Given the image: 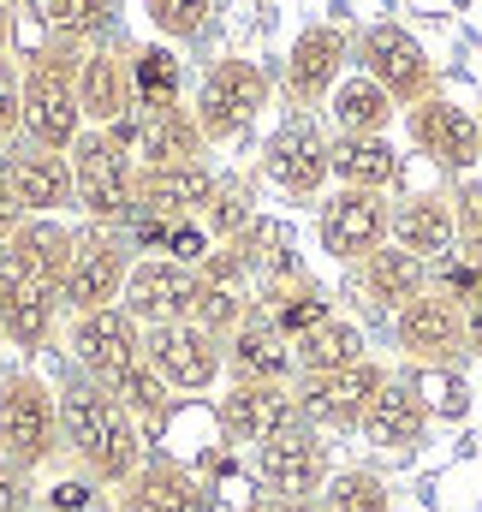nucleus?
<instances>
[{
  "mask_svg": "<svg viewBox=\"0 0 482 512\" xmlns=\"http://www.w3.org/2000/svg\"><path fill=\"white\" fill-rule=\"evenodd\" d=\"M72 256H78V227H66L60 215H24V227L0 245V268L60 298V286L72 274Z\"/></svg>",
  "mask_w": 482,
  "mask_h": 512,
  "instance_id": "16",
  "label": "nucleus"
},
{
  "mask_svg": "<svg viewBox=\"0 0 482 512\" xmlns=\"http://www.w3.org/2000/svg\"><path fill=\"white\" fill-rule=\"evenodd\" d=\"M137 268V251L120 227H78V256H72V274L60 286V316H90V310H108L125 298V280Z\"/></svg>",
  "mask_w": 482,
  "mask_h": 512,
  "instance_id": "6",
  "label": "nucleus"
},
{
  "mask_svg": "<svg viewBox=\"0 0 482 512\" xmlns=\"http://www.w3.org/2000/svg\"><path fill=\"white\" fill-rule=\"evenodd\" d=\"M363 358H369V346H363V328L352 316H328L322 328H310L304 340H292L298 376H334V370H352Z\"/></svg>",
  "mask_w": 482,
  "mask_h": 512,
  "instance_id": "33",
  "label": "nucleus"
},
{
  "mask_svg": "<svg viewBox=\"0 0 482 512\" xmlns=\"http://www.w3.org/2000/svg\"><path fill=\"white\" fill-rule=\"evenodd\" d=\"M120 507L125 512H215V489L191 465H179L167 453H149L137 465V477L120 489Z\"/></svg>",
  "mask_w": 482,
  "mask_h": 512,
  "instance_id": "24",
  "label": "nucleus"
},
{
  "mask_svg": "<svg viewBox=\"0 0 482 512\" xmlns=\"http://www.w3.org/2000/svg\"><path fill=\"white\" fill-rule=\"evenodd\" d=\"M143 358L155 364V376L173 393H215L221 376H227V340H215L197 322L143 328Z\"/></svg>",
  "mask_w": 482,
  "mask_h": 512,
  "instance_id": "10",
  "label": "nucleus"
},
{
  "mask_svg": "<svg viewBox=\"0 0 482 512\" xmlns=\"http://www.w3.org/2000/svg\"><path fill=\"white\" fill-rule=\"evenodd\" d=\"M328 143L334 137H322V126H310V120H286V126L268 137V149H262V173L286 191V197H322V185L334 179L328 173Z\"/></svg>",
  "mask_w": 482,
  "mask_h": 512,
  "instance_id": "19",
  "label": "nucleus"
},
{
  "mask_svg": "<svg viewBox=\"0 0 482 512\" xmlns=\"http://www.w3.org/2000/svg\"><path fill=\"white\" fill-rule=\"evenodd\" d=\"M363 292H369V304H381V310H405L411 298L429 292V262L411 256V251H399V245L387 239L381 251L363 262Z\"/></svg>",
  "mask_w": 482,
  "mask_h": 512,
  "instance_id": "32",
  "label": "nucleus"
},
{
  "mask_svg": "<svg viewBox=\"0 0 482 512\" xmlns=\"http://www.w3.org/2000/svg\"><path fill=\"white\" fill-rule=\"evenodd\" d=\"M66 346H72V364H78L84 376H96V382H114L120 370L143 364V328L125 316L120 304L90 310V316H72Z\"/></svg>",
  "mask_w": 482,
  "mask_h": 512,
  "instance_id": "18",
  "label": "nucleus"
},
{
  "mask_svg": "<svg viewBox=\"0 0 482 512\" xmlns=\"http://www.w3.org/2000/svg\"><path fill=\"white\" fill-rule=\"evenodd\" d=\"M328 114H334V131L340 137H387V126L399 120V102L375 84V78H340V90L328 96Z\"/></svg>",
  "mask_w": 482,
  "mask_h": 512,
  "instance_id": "31",
  "label": "nucleus"
},
{
  "mask_svg": "<svg viewBox=\"0 0 482 512\" xmlns=\"http://www.w3.org/2000/svg\"><path fill=\"white\" fill-rule=\"evenodd\" d=\"M96 512H125V507H96Z\"/></svg>",
  "mask_w": 482,
  "mask_h": 512,
  "instance_id": "47",
  "label": "nucleus"
},
{
  "mask_svg": "<svg viewBox=\"0 0 482 512\" xmlns=\"http://www.w3.org/2000/svg\"><path fill=\"white\" fill-rule=\"evenodd\" d=\"M346 60H352V36L340 24H304L286 48V72H280V90L292 108H316L340 90L346 78Z\"/></svg>",
  "mask_w": 482,
  "mask_h": 512,
  "instance_id": "13",
  "label": "nucleus"
},
{
  "mask_svg": "<svg viewBox=\"0 0 482 512\" xmlns=\"http://www.w3.org/2000/svg\"><path fill=\"white\" fill-rule=\"evenodd\" d=\"M465 334H471V352L482 358V298H471V304H465Z\"/></svg>",
  "mask_w": 482,
  "mask_h": 512,
  "instance_id": "46",
  "label": "nucleus"
},
{
  "mask_svg": "<svg viewBox=\"0 0 482 512\" xmlns=\"http://www.w3.org/2000/svg\"><path fill=\"white\" fill-rule=\"evenodd\" d=\"M114 399H120L125 411L143 423V429H155V423H167V405H173V387L155 376V364L143 358V364H131V370H120L114 382H102Z\"/></svg>",
  "mask_w": 482,
  "mask_h": 512,
  "instance_id": "36",
  "label": "nucleus"
},
{
  "mask_svg": "<svg viewBox=\"0 0 482 512\" xmlns=\"http://www.w3.org/2000/svg\"><path fill=\"white\" fill-rule=\"evenodd\" d=\"M131 84H137V108L143 114L179 108V96H185V60L167 42H143V48H131Z\"/></svg>",
  "mask_w": 482,
  "mask_h": 512,
  "instance_id": "34",
  "label": "nucleus"
},
{
  "mask_svg": "<svg viewBox=\"0 0 482 512\" xmlns=\"http://www.w3.org/2000/svg\"><path fill=\"white\" fill-rule=\"evenodd\" d=\"M268 96H274V78L256 60L227 54V60H215L203 72L191 114H197V126H203L209 143H233V137H244V131L256 126V114L268 108Z\"/></svg>",
  "mask_w": 482,
  "mask_h": 512,
  "instance_id": "5",
  "label": "nucleus"
},
{
  "mask_svg": "<svg viewBox=\"0 0 482 512\" xmlns=\"http://www.w3.org/2000/svg\"><path fill=\"white\" fill-rule=\"evenodd\" d=\"M393 245L423 262H441V256L459 251V215H453V197L441 191H417L393 209Z\"/></svg>",
  "mask_w": 482,
  "mask_h": 512,
  "instance_id": "28",
  "label": "nucleus"
},
{
  "mask_svg": "<svg viewBox=\"0 0 482 512\" xmlns=\"http://www.w3.org/2000/svg\"><path fill=\"white\" fill-rule=\"evenodd\" d=\"M78 102H84V126L114 131L137 114V84H131V48H84L78 60Z\"/></svg>",
  "mask_w": 482,
  "mask_h": 512,
  "instance_id": "20",
  "label": "nucleus"
},
{
  "mask_svg": "<svg viewBox=\"0 0 482 512\" xmlns=\"http://www.w3.org/2000/svg\"><path fill=\"white\" fill-rule=\"evenodd\" d=\"M393 340L411 364L423 370H453L471 358V334H465V304H453L447 292H423L405 310H393Z\"/></svg>",
  "mask_w": 482,
  "mask_h": 512,
  "instance_id": "9",
  "label": "nucleus"
},
{
  "mask_svg": "<svg viewBox=\"0 0 482 512\" xmlns=\"http://www.w3.org/2000/svg\"><path fill=\"white\" fill-rule=\"evenodd\" d=\"M0 352H6V328H0Z\"/></svg>",
  "mask_w": 482,
  "mask_h": 512,
  "instance_id": "48",
  "label": "nucleus"
},
{
  "mask_svg": "<svg viewBox=\"0 0 482 512\" xmlns=\"http://www.w3.org/2000/svg\"><path fill=\"white\" fill-rule=\"evenodd\" d=\"M114 137L131 149L137 167H179V161H203V149H209L191 108H161V114L137 108L125 126H114Z\"/></svg>",
  "mask_w": 482,
  "mask_h": 512,
  "instance_id": "21",
  "label": "nucleus"
},
{
  "mask_svg": "<svg viewBox=\"0 0 482 512\" xmlns=\"http://www.w3.org/2000/svg\"><path fill=\"white\" fill-rule=\"evenodd\" d=\"M363 435L381 453H411L429 435V399H423V387L405 382V376H387V387L375 393V405L363 417Z\"/></svg>",
  "mask_w": 482,
  "mask_h": 512,
  "instance_id": "27",
  "label": "nucleus"
},
{
  "mask_svg": "<svg viewBox=\"0 0 482 512\" xmlns=\"http://www.w3.org/2000/svg\"><path fill=\"white\" fill-rule=\"evenodd\" d=\"M18 131H24V72L0 60V143H12Z\"/></svg>",
  "mask_w": 482,
  "mask_h": 512,
  "instance_id": "41",
  "label": "nucleus"
},
{
  "mask_svg": "<svg viewBox=\"0 0 482 512\" xmlns=\"http://www.w3.org/2000/svg\"><path fill=\"white\" fill-rule=\"evenodd\" d=\"M358 72L375 78L399 102V114L417 108V102H429V96H441V72H435L429 48L405 24H369L363 30L358 36Z\"/></svg>",
  "mask_w": 482,
  "mask_h": 512,
  "instance_id": "7",
  "label": "nucleus"
},
{
  "mask_svg": "<svg viewBox=\"0 0 482 512\" xmlns=\"http://www.w3.org/2000/svg\"><path fill=\"white\" fill-rule=\"evenodd\" d=\"M6 512H30V507H6Z\"/></svg>",
  "mask_w": 482,
  "mask_h": 512,
  "instance_id": "49",
  "label": "nucleus"
},
{
  "mask_svg": "<svg viewBox=\"0 0 482 512\" xmlns=\"http://www.w3.org/2000/svg\"><path fill=\"white\" fill-rule=\"evenodd\" d=\"M435 292H447L453 304H471V298H482V268L465 251L441 256V280H435Z\"/></svg>",
  "mask_w": 482,
  "mask_h": 512,
  "instance_id": "40",
  "label": "nucleus"
},
{
  "mask_svg": "<svg viewBox=\"0 0 482 512\" xmlns=\"http://www.w3.org/2000/svg\"><path fill=\"white\" fill-rule=\"evenodd\" d=\"M215 423H221V435L233 441V447H262V441H274V435H286L292 423H304L298 417V393L280 382H227V393L215 399Z\"/></svg>",
  "mask_w": 482,
  "mask_h": 512,
  "instance_id": "15",
  "label": "nucleus"
},
{
  "mask_svg": "<svg viewBox=\"0 0 482 512\" xmlns=\"http://www.w3.org/2000/svg\"><path fill=\"white\" fill-rule=\"evenodd\" d=\"M155 42H197L209 30V0H143Z\"/></svg>",
  "mask_w": 482,
  "mask_h": 512,
  "instance_id": "39",
  "label": "nucleus"
},
{
  "mask_svg": "<svg viewBox=\"0 0 482 512\" xmlns=\"http://www.w3.org/2000/svg\"><path fill=\"white\" fill-rule=\"evenodd\" d=\"M197 304V268L167 262V256H137L131 280H125L120 310L137 328H167V322H191Z\"/></svg>",
  "mask_w": 482,
  "mask_h": 512,
  "instance_id": "17",
  "label": "nucleus"
},
{
  "mask_svg": "<svg viewBox=\"0 0 482 512\" xmlns=\"http://www.w3.org/2000/svg\"><path fill=\"white\" fill-rule=\"evenodd\" d=\"M18 227H24V209H18V197H12V185H6V173H0V245H6Z\"/></svg>",
  "mask_w": 482,
  "mask_h": 512,
  "instance_id": "43",
  "label": "nucleus"
},
{
  "mask_svg": "<svg viewBox=\"0 0 482 512\" xmlns=\"http://www.w3.org/2000/svg\"><path fill=\"white\" fill-rule=\"evenodd\" d=\"M405 131H411L417 155H429L441 173L471 179V167L482 161V120L471 108L447 102V96H429V102L405 108Z\"/></svg>",
  "mask_w": 482,
  "mask_h": 512,
  "instance_id": "14",
  "label": "nucleus"
},
{
  "mask_svg": "<svg viewBox=\"0 0 482 512\" xmlns=\"http://www.w3.org/2000/svg\"><path fill=\"white\" fill-rule=\"evenodd\" d=\"M215 167L209 161H179V167H137V215L149 221H197L215 197Z\"/></svg>",
  "mask_w": 482,
  "mask_h": 512,
  "instance_id": "23",
  "label": "nucleus"
},
{
  "mask_svg": "<svg viewBox=\"0 0 482 512\" xmlns=\"http://www.w3.org/2000/svg\"><path fill=\"white\" fill-rule=\"evenodd\" d=\"M54 405H60V447L78 459L84 477H96L102 489L120 495L125 483L137 477V465L149 459V447H143V423H137V417H131V411H125L96 376H84L78 364L60 370V382H54Z\"/></svg>",
  "mask_w": 482,
  "mask_h": 512,
  "instance_id": "1",
  "label": "nucleus"
},
{
  "mask_svg": "<svg viewBox=\"0 0 482 512\" xmlns=\"http://www.w3.org/2000/svg\"><path fill=\"white\" fill-rule=\"evenodd\" d=\"M0 328H6V346H18L24 358H36V352H48V346H54L60 298L0 268Z\"/></svg>",
  "mask_w": 482,
  "mask_h": 512,
  "instance_id": "26",
  "label": "nucleus"
},
{
  "mask_svg": "<svg viewBox=\"0 0 482 512\" xmlns=\"http://www.w3.org/2000/svg\"><path fill=\"white\" fill-rule=\"evenodd\" d=\"M250 512H322L316 501H280V495H262V501H250Z\"/></svg>",
  "mask_w": 482,
  "mask_h": 512,
  "instance_id": "45",
  "label": "nucleus"
},
{
  "mask_svg": "<svg viewBox=\"0 0 482 512\" xmlns=\"http://www.w3.org/2000/svg\"><path fill=\"white\" fill-rule=\"evenodd\" d=\"M262 316H268L286 340H304L310 328H322V322L334 316V304H328V292L298 268V274H280V280L262 286Z\"/></svg>",
  "mask_w": 482,
  "mask_h": 512,
  "instance_id": "30",
  "label": "nucleus"
},
{
  "mask_svg": "<svg viewBox=\"0 0 482 512\" xmlns=\"http://www.w3.org/2000/svg\"><path fill=\"white\" fill-rule=\"evenodd\" d=\"M387 387V370L375 364V358H363L352 370H334V376H298V417L310 423V429H363V417H369V405H375V393Z\"/></svg>",
  "mask_w": 482,
  "mask_h": 512,
  "instance_id": "12",
  "label": "nucleus"
},
{
  "mask_svg": "<svg viewBox=\"0 0 482 512\" xmlns=\"http://www.w3.org/2000/svg\"><path fill=\"white\" fill-rule=\"evenodd\" d=\"M328 173L346 191H393L405 179V155L387 137H334L328 143Z\"/></svg>",
  "mask_w": 482,
  "mask_h": 512,
  "instance_id": "29",
  "label": "nucleus"
},
{
  "mask_svg": "<svg viewBox=\"0 0 482 512\" xmlns=\"http://www.w3.org/2000/svg\"><path fill=\"white\" fill-rule=\"evenodd\" d=\"M72 155V197L90 227H131L137 221V161L114 131L84 126V137L66 149Z\"/></svg>",
  "mask_w": 482,
  "mask_h": 512,
  "instance_id": "4",
  "label": "nucleus"
},
{
  "mask_svg": "<svg viewBox=\"0 0 482 512\" xmlns=\"http://www.w3.org/2000/svg\"><path fill=\"white\" fill-rule=\"evenodd\" d=\"M250 471H256L262 495H280V501H316V495L328 489V477H334V453H328L322 429L292 423L286 435H274V441L256 447Z\"/></svg>",
  "mask_w": 482,
  "mask_h": 512,
  "instance_id": "8",
  "label": "nucleus"
},
{
  "mask_svg": "<svg viewBox=\"0 0 482 512\" xmlns=\"http://www.w3.org/2000/svg\"><path fill=\"white\" fill-rule=\"evenodd\" d=\"M316 239L334 262H369L393 239V203L381 191H328L322 197V215H316Z\"/></svg>",
  "mask_w": 482,
  "mask_h": 512,
  "instance_id": "11",
  "label": "nucleus"
},
{
  "mask_svg": "<svg viewBox=\"0 0 482 512\" xmlns=\"http://www.w3.org/2000/svg\"><path fill=\"white\" fill-rule=\"evenodd\" d=\"M227 376L233 382H280V387H292V376H298L292 340L262 310H250L239 328L227 334Z\"/></svg>",
  "mask_w": 482,
  "mask_h": 512,
  "instance_id": "25",
  "label": "nucleus"
},
{
  "mask_svg": "<svg viewBox=\"0 0 482 512\" xmlns=\"http://www.w3.org/2000/svg\"><path fill=\"white\" fill-rule=\"evenodd\" d=\"M78 60L84 48L48 36L42 48L24 54V143L36 149H72L84 137V102H78Z\"/></svg>",
  "mask_w": 482,
  "mask_h": 512,
  "instance_id": "2",
  "label": "nucleus"
},
{
  "mask_svg": "<svg viewBox=\"0 0 482 512\" xmlns=\"http://www.w3.org/2000/svg\"><path fill=\"white\" fill-rule=\"evenodd\" d=\"M60 459V405L54 382L36 370H6L0 376V465L12 477H36Z\"/></svg>",
  "mask_w": 482,
  "mask_h": 512,
  "instance_id": "3",
  "label": "nucleus"
},
{
  "mask_svg": "<svg viewBox=\"0 0 482 512\" xmlns=\"http://www.w3.org/2000/svg\"><path fill=\"white\" fill-rule=\"evenodd\" d=\"M12 42H18V12H12V0H0V60L12 54Z\"/></svg>",
  "mask_w": 482,
  "mask_h": 512,
  "instance_id": "44",
  "label": "nucleus"
},
{
  "mask_svg": "<svg viewBox=\"0 0 482 512\" xmlns=\"http://www.w3.org/2000/svg\"><path fill=\"white\" fill-rule=\"evenodd\" d=\"M316 507L322 512H393V495H387V483L375 471L352 465V471H334L328 477V489L316 495Z\"/></svg>",
  "mask_w": 482,
  "mask_h": 512,
  "instance_id": "37",
  "label": "nucleus"
},
{
  "mask_svg": "<svg viewBox=\"0 0 482 512\" xmlns=\"http://www.w3.org/2000/svg\"><path fill=\"white\" fill-rule=\"evenodd\" d=\"M0 173H6V185H12L24 215H60V209L78 203L72 197V155H60V149L18 143L12 155H0Z\"/></svg>",
  "mask_w": 482,
  "mask_h": 512,
  "instance_id": "22",
  "label": "nucleus"
},
{
  "mask_svg": "<svg viewBox=\"0 0 482 512\" xmlns=\"http://www.w3.org/2000/svg\"><path fill=\"white\" fill-rule=\"evenodd\" d=\"M42 18H48V30H54L60 42L90 48V42H102V36L114 30L120 0H42Z\"/></svg>",
  "mask_w": 482,
  "mask_h": 512,
  "instance_id": "35",
  "label": "nucleus"
},
{
  "mask_svg": "<svg viewBox=\"0 0 482 512\" xmlns=\"http://www.w3.org/2000/svg\"><path fill=\"white\" fill-rule=\"evenodd\" d=\"M197 221L209 227V239H215V245H233L244 227L256 221L250 185H244V179H233V173H221V179H215V197H209V209H203Z\"/></svg>",
  "mask_w": 482,
  "mask_h": 512,
  "instance_id": "38",
  "label": "nucleus"
},
{
  "mask_svg": "<svg viewBox=\"0 0 482 512\" xmlns=\"http://www.w3.org/2000/svg\"><path fill=\"white\" fill-rule=\"evenodd\" d=\"M102 507V483L96 477H60L54 489H48V512H96Z\"/></svg>",
  "mask_w": 482,
  "mask_h": 512,
  "instance_id": "42",
  "label": "nucleus"
}]
</instances>
